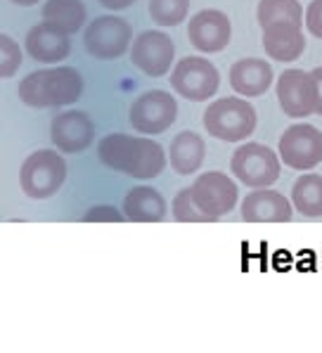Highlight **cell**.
Masks as SVG:
<instances>
[{
	"instance_id": "20",
	"label": "cell",
	"mask_w": 322,
	"mask_h": 353,
	"mask_svg": "<svg viewBox=\"0 0 322 353\" xmlns=\"http://www.w3.org/2000/svg\"><path fill=\"white\" fill-rule=\"evenodd\" d=\"M168 152H171L173 171L180 173V176H190V173L199 171L201 164H204L206 145L197 133L185 130V133H178L176 138H173L171 150Z\"/></svg>"
},
{
	"instance_id": "11",
	"label": "cell",
	"mask_w": 322,
	"mask_h": 353,
	"mask_svg": "<svg viewBox=\"0 0 322 353\" xmlns=\"http://www.w3.org/2000/svg\"><path fill=\"white\" fill-rule=\"evenodd\" d=\"M277 100L287 117H310L318 110V88L313 74L303 69H287L277 79Z\"/></svg>"
},
{
	"instance_id": "8",
	"label": "cell",
	"mask_w": 322,
	"mask_h": 353,
	"mask_svg": "<svg viewBox=\"0 0 322 353\" xmlns=\"http://www.w3.org/2000/svg\"><path fill=\"white\" fill-rule=\"evenodd\" d=\"M133 29L121 17H97L85 29L83 46L97 59H117L128 50Z\"/></svg>"
},
{
	"instance_id": "27",
	"label": "cell",
	"mask_w": 322,
	"mask_h": 353,
	"mask_svg": "<svg viewBox=\"0 0 322 353\" xmlns=\"http://www.w3.org/2000/svg\"><path fill=\"white\" fill-rule=\"evenodd\" d=\"M125 214H121L114 206H92L88 214L83 216L85 223H121Z\"/></svg>"
},
{
	"instance_id": "17",
	"label": "cell",
	"mask_w": 322,
	"mask_h": 353,
	"mask_svg": "<svg viewBox=\"0 0 322 353\" xmlns=\"http://www.w3.org/2000/svg\"><path fill=\"white\" fill-rule=\"evenodd\" d=\"M230 85L237 95L259 97L265 95L272 85V67L265 59L244 57L230 67Z\"/></svg>"
},
{
	"instance_id": "2",
	"label": "cell",
	"mask_w": 322,
	"mask_h": 353,
	"mask_svg": "<svg viewBox=\"0 0 322 353\" xmlns=\"http://www.w3.org/2000/svg\"><path fill=\"white\" fill-rule=\"evenodd\" d=\"M83 93V76L74 67H54L34 72L19 83V97L29 107H64L74 105Z\"/></svg>"
},
{
	"instance_id": "18",
	"label": "cell",
	"mask_w": 322,
	"mask_h": 353,
	"mask_svg": "<svg viewBox=\"0 0 322 353\" xmlns=\"http://www.w3.org/2000/svg\"><path fill=\"white\" fill-rule=\"evenodd\" d=\"M263 48L268 57L277 62H294L301 57L305 48V38L299 24L292 21H277L263 29Z\"/></svg>"
},
{
	"instance_id": "12",
	"label": "cell",
	"mask_w": 322,
	"mask_h": 353,
	"mask_svg": "<svg viewBox=\"0 0 322 353\" xmlns=\"http://www.w3.org/2000/svg\"><path fill=\"white\" fill-rule=\"evenodd\" d=\"M173 57H176L173 41L161 31H143L135 38L133 48H130L133 64L145 76H152V79L166 76L173 64Z\"/></svg>"
},
{
	"instance_id": "19",
	"label": "cell",
	"mask_w": 322,
	"mask_h": 353,
	"mask_svg": "<svg viewBox=\"0 0 322 353\" xmlns=\"http://www.w3.org/2000/svg\"><path fill=\"white\" fill-rule=\"evenodd\" d=\"M123 214L133 223H161L166 221V202L154 188H133L123 199Z\"/></svg>"
},
{
	"instance_id": "26",
	"label": "cell",
	"mask_w": 322,
	"mask_h": 353,
	"mask_svg": "<svg viewBox=\"0 0 322 353\" xmlns=\"http://www.w3.org/2000/svg\"><path fill=\"white\" fill-rule=\"evenodd\" d=\"M21 64V50L8 34H0V79H10Z\"/></svg>"
},
{
	"instance_id": "7",
	"label": "cell",
	"mask_w": 322,
	"mask_h": 353,
	"mask_svg": "<svg viewBox=\"0 0 322 353\" xmlns=\"http://www.w3.org/2000/svg\"><path fill=\"white\" fill-rule=\"evenodd\" d=\"M178 117V102L163 90H147L130 107V123L138 133L157 135L171 128Z\"/></svg>"
},
{
	"instance_id": "13",
	"label": "cell",
	"mask_w": 322,
	"mask_h": 353,
	"mask_svg": "<svg viewBox=\"0 0 322 353\" xmlns=\"http://www.w3.org/2000/svg\"><path fill=\"white\" fill-rule=\"evenodd\" d=\"M188 36H190V43H192L199 52L211 55V52L223 50V48L230 43L232 26H230L228 14L221 12V10H201V12H197L190 19Z\"/></svg>"
},
{
	"instance_id": "24",
	"label": "cell",
	"mask_w": 322,
	"mask_h": 353,
	"mask_svg": "<svg viewBox=\"0 0 322 353\" xmlns=\"http://www.w3.org/2000/svg\"><path fill=\"white\" fill-rule=\"evenodd\" d=\"M190 0H150V17L159 26H178L188 17Z\"/></svg>"
},
{
	"instance_id": "25",
	"label": "cell",
	"mask_w": 322,
	"mask_h": 353,
	"mask_svg": "<svg viewBox=\"0 0 322 353\" xmlns=\"http://www.w3.org/2000/svg\"><path fill=\"white\" fill-rule=\"evenodd\" d=\"M173 219L178 223H214V219L209 214H204L194 202L192 188H185L176 194V199H173Z\"/></svg>"
},
{
	"instance_id": "29",
	"label": "cell",
	"mask_w": 322,
	"mask_h": 353,
	"mask_svg": "<svg viewBox=\"0 0 322 353\" xmlns=\"http://www.w3.org/2000/svg\"><path fill=\"white\" fill-rule=\"evenodd\" d=\"M310 74H313L315 88H318V110H315V114H320V117H322V67H315Z\"/></svg>"
},
{
	"instance_id": "4",
	"label": "cell",
	"mask_w": 322,
	"mask_h": 353,
	"mask_svg": "<svg viewBox=\"0 0 322 353\" xmlns=\"http://www.w3.org/2000/svg\"><path fill=\"white\" fill-rule=\"evenodd\" d=\"M67 181V161L57 152L38 150L19 168V185L26 197L48 199Z\"/></svg>"
},
{
	"instance_id": "9",
	"label": "cell",
	"mask_w": 322,
	"mask_h": 353,
	"mask_svg": "<svg viewBox=\"0 0 322 353\" xmlns=\"http://www.w3.org/2000/svg\"><path fill=\"white\" fill-rule=\"evenodd\" d=\"M237 183L221 171H206L192 183V197L197 206L218 221L237 206Z\"/></svg>"
},
{
	"instance_id": "15",
	"label": "cell",
	"mask_w": 322,
	"mask_h": 353,
	"mask_svg": "<svg viewBox=\"0 0 322 353\" xmlns=\"http://www.w3.org/2000/svg\"><path fill=\"white\" fill-rule=\"evenodd\" d=\"M292 202L275 190H256L244 197L242 219L247 223H289L292 221Z\"/></svg>"
},
{
	"instance_id": "21",
	"label": "cell",
	"mask_w": 322,
	"mask_h": 353,
	"mask_svg": "<svg viewBox=\"0 0 322 353\" xmlns=\"http://www.w3.org/2000/svg\"><path fill=\"white\" fill-rule=\"evenodd\" d=\"M85 3L83 0H48L43 5V21L64 31V34H76L85 21Z\"/></svg>"
},
{
	"instance_id": "16",
	"label": "cell",
	"mask_w": 322,
	"mask_h": 353,
	"mask_svg": "<svg viewBox=\"0 0 322 353\" xmlns=\"http://www.w3.org/2000/svg\"><path fill=\"white\" fill-rule=\"evenodd\" d=\"M26 52H29V57L38 59V62L54 64L62 62L64 57H69L72 41H69V34L41 21V24H36L26 34Z\"/></svg>"
},
{
	"instance_id": "28",
	"label": "cell",
	"mask_w": 322,
	"mask_h": 353,
	"mask_svg": "<svg viewBox=\"0 0 322 353\" xmlns=\"http://www.w3.org/2000/svg\"><path fill=\"white\" fill-rule=\"evenodd\" d=\"M303 21H305V26H308L310 34L322 41V0H313V3L308 5Z\"/></svg>"
},
{
	"instance_id": "10",
	"label": "cell",
	"mask_w": 322,
	"mask_h": 353,
	"mask_svg": "<svg viewBox=\"0 0 322 353\" xmlns=\"http://www.w3.org/2000/svg\"><path fill=\"white\" fill-rule=\"evenodd\" d=\"M280 157L294 171H310L322 161V133L310 123H296L280 138Z\"/></svg>"
},
{
	"instance_id": "31",
	"label": "cell",
	"mask_w": 322,
	"mask_h": 353,
	"mask_svg": "<svg viewBox=\"0 0 322 353\" xmlns=\"http://www.w3.org/2000/svg\"><path fill=\"white\" fill-rule=\"evenodd\" d=\"M10 3H14V5H36L38 0H10Z\"/></svg>"
},
{
	"instance_id": "30",
	"label": "cell",
	"mask_w": 322,
	"mask_h": 353,
	"mask_svg": "<svg viewBox=\"0 0 322 353\" xmlns=\"http://www.w3.org/2000/svg\"><path fill=\"white\" fill-rule=\"evenodd\" d=\"M97 3L107 10H125V8H130L135 0H97Z\"/></svg>"
},
{
	"instance_id": "23",
	"label": "cell",
	"mask_w": 322,
	"mask_h": 353,
	"mask_svg": "<svg viewBox=\"0 0 322 353\" xmlns=\"http://www.w3.org/2000/svg\"><path fill=\"white\" fill-rule=\"evenodd\" d=\"M259 24L270 26L277 24V21H292V24L301 26L303 17V10L299 0H261L259 3Z\"/></svg>"
},
{
	"instance_id": "3",
	"label": "cell",
	"mask_w": 322,
	"mask_h": 353,
	"mask_svg": "<svg viewBox=\"0 0 322 353\" xmlns=\"http://www.w3.org/2000/svg\"><path fill=\"white\" fill-rule=\"evenodd\" d=\"M256 123H259V117H256L254 107L239 97H221V100L211 102L209 110L204 112L206 130L225 143L249 138L256 130Z\"/></svg>"
},
{
	"instance_id": "5",
	"label": "cell",
	"mask_w": 322,
	"mask_h": 353,
	"mask_svg": "<svg viewBox=\"0 0 322 353\" xmlns=\"http://www.w3.org/2000/svg\"><path fill=\"white\" fill-rule=\"evenodd\" d=\"M230 171L242 185L251 190H263L275 185V181L280 178V159L265 145L247 143L234 150L230 159Z\"/></svg>"
},
{
	"instance_id": "14",
	"label": "cell",
	"mask_w": 322,
	"mask_h": 353,
	"mask_svg": "<svg viewBox=\"0 0 322 353\" xmlns=\"http://www.w3.org/2000/svg\"><path fill=\"white\" fill-rule=\"evenodd\" d=\"M50 138L54 148L67 154H79L83 152L95 138V126L85 112H62L52 119L50 123Z\"/></svg>"
},
{
	"instance_id": "6",
	"label": "cell",
	"mask_w": 322,
	"mask_h": 353,
	"mask_svg": "<svg viewBox=\"0 0 322 353\" xmlns=\"http://www.w3.org/2000/svg\"><path fill=\"white\" fill-rule=\"evenodd\" d=\"M173 90L192 102H204L218 93L221 76L218 69L204 57H183L171 72Z\"/></svg>"
},
{
	"instance_id": "1",
	"label": "cell",
	"mask_w": 322,
	"mask_h": 353,
	"mask_svg": "<svg viewBox=\"0 0 322 353\" xmlns=\"http://www.w3.org/2000/svg\"><path fill=\"white\" fill-rule=\"evenodd\" d=\"M97 154L105 166L130 178H143V181L157 178L166 166V154L159 143L125 133H112L102 138Z\"/></svg>"
},
{
	"instance_id": "22",
	"label": "cell",
	"mask_w": 322,
	"mask_h": 353,
	"mask_svg": "<svg viewBox=\"0 0 322 353\" xmlns=\"http://www.w3.org/2000/svg\"><path fill=\"white\" fill-rule=\"evenodd\" d=\"M292 204L305 219H320L322 216V176L318 173H303L292 188Z\"/></svg>"
}]
</instances>
